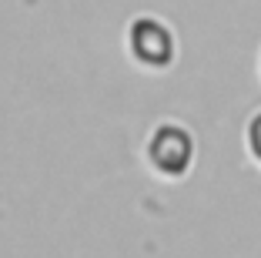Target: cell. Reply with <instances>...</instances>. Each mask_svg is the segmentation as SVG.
<instances>
[{
    "label": "cell",
    "mask_w": 261,
    "mask_h": 258,
    "mask_svg": "<svg viewBox=\"0 0 261 258\" xmlns=\"http://www.w3.org/2000/svg\"><path fill=\"white\" fill-rule=\"evenodd\" d=\"M151 161L168 175H181L191 161V137L181 128H161L151 141Z\"/></svg>",
    "instance_id": "1"
},
{
    "label": "cell",
    "mask_w": 261,
    "mask_h": 258,
    "mask_svg": "<svg viewBox=\"0 0 261 258\" xmlns=\"http://www.w3.org/2000/svg\"><path fill=\"white\" fill-rule=\"evenodd\" d=\"M130 47L147 64H168L171 61V34L158 20H138L130 27Z\"/></svg>",
    "instance_id": "2"
},
{
    "label": "cell",
    "mask_w": 261,
    "mask_h": 258,
    "mask_svg": "<svg viewBox=\"0 0 261 258\" xmlns=\"http://www.w3.org/2000/svg\"><path fill=\"white\" fill-rule=\"evenodd\" d=\"M248 141H251V151L261 158V114L251 121V128H248Z\"/></svg>",
    "instance_id": "3"
}]
</instances>
